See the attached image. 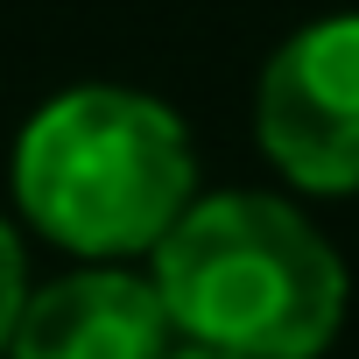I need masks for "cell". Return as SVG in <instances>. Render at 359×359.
I'll list each match as a JSON object with an SVG mask.
<instances>
[{"mask_svg": "<svg viewBox=\"0 0 359 359\" xmlns=\"http://www.w3.org/2000/svg\"><path fill=\"white\" fill-rule=\"evenodd\" d=\"M176 324L155 282L127 261H78L71 275L29 289L8 359H162Z\"/></svg>", "mask_w": 359, "mask_h": 359, "instance_id": "obj_4", "label": "cell"}, {"mask_svg": "<svg viewBox=\"0 0 359 359\" xmlns=\"http://www.w3.org/2000/svg\"><path fill=\"white\" fill-rule=\"evenodd\" d=\"M29 247H22V233H15V219L0 212V359H8V345H15V324H22V310H29Z\"/></svg>", "mask_w": 359, "mask_h": 359, "instance_id": "obj_5", "label": "cell"}, {"mask_svg": "<svg viewBox=\"0 0 359 359\" xmlns=\"http://www.w3.org/2000/svg\"><path fill=\"white\" fill-rule=\"evenodd\" d=\"M254 141L303 198L359 191V8L317 15L275 43L254 78Z\"/></svg>", "mask_w": 359, "mask_h": 359, "instance_id": "obj_3", "label": "cell"}, {"mask_svg": "<svg viewBox=\"0 0 359 359\" xmlns=\"http://www.w3.org/2000/svg\"><path fill=\"white\" fill-rule=\"evenodd\" d=\"M162 359H233V352H205V345H176V352H162Z\"/></svg>", "mask_w": 359, "mask_h": 359, "instance_id": "obj_6", "label": "cell"}, {"mask_svg": "<svg viewBox=\"0 0 359 359\" xmlns=\"http://www.w3.org/2000/svg\"><path fill=\"white\" fill-rule=\"evenodd\" d=\"M8 191L22 226L78 261L155 254L205 198L184 113L134 85H71L43 99L15 134Z\"/></svg>", "mask_w": 359, "mask_h": 359, "instance_id": "obj_2", "label": "cell"}, {"mask_svg": "<svg viewBox=\"0 0 359 359\" xmlns=\"http://www.w3.org/2000/svg\"><path fill=\"white\" fill-rule=\"evenodd\" d=\"M148 282L176 345L233 359H324L352 303L324 226L275 191H205L148 254Z\"/></svg>", "mask_w": 359, "mask_h": 359, "instance_id": "obj_1", "label": "cell"}]
</instances>
